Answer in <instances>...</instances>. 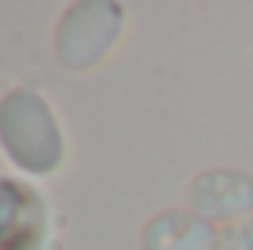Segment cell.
Returning a JSON list of instances; mask_svg holds the SVG:
<instances>
[{
	"label": "cell",
	"instance_id": "cell-1",
	"mask_svg": "<svg viewBox=\"0 0 253 250\" xmlns=\"http://www.w3.org/2000/svg\"><path fill=\"white\" fill-rule=\"evenodd\" d=\"M0 136L4 148L15 162H22L33 173H48L55 169L59 154V133L51 125L48 107L33 92H11L0 103Z\"/></svg>",
	"mask_w": 253,
	"mask_h": 250
},
{
	"label": "cell",
	"instance_id": "cell-2",
	"mask_svg": "<svg viewBox=\"0 0 253 250\" xmlns=\"http://www.w3.org/2000/svg\"><path fill=\"white\" fill-rule=\"evenodd\" d=\"M37 199L33 192L0 180V250H33L37 247Z\"/></svg>",
	"mask_w": 253,
	"mask_h": 250
}]
</instances>
